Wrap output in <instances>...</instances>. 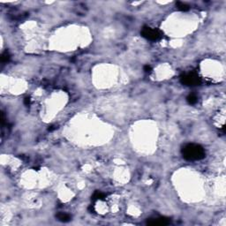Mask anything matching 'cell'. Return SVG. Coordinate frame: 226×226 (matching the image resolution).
Segmentation results:
<instances>
[{
    "instance_id": "obj_2",
    "label": "cell",
    "mask_w": 226,
    "mask_h": 226,
    "mask_svg": "<svg viewBox=\"0 0 226 226\" xmlns=\"http://www.w3.org/2000/svg\"><path fill=\"white\" fill-rule=\"evenodd\" d=\"M141 36L150 41H157L162 37V34L159 30L155 29V28H148V27H145L142 28Z\"/></svg>"
},
{
    "instance_id": "obj_11",
    "label": "cell",
    "mask_w": 226,
    "mask_h": 226,
    "mask_svg": "<svg viewBox=\"0 0 226 226\" xmlns=\"http://www.w3.org/2000/svg\"><path fill=\"white\" fill-rule=\"evenodd\" d=\"M29 103H30V100L28 99V98H26V99H25V104H29Z\"/></svg>"
},
{
    "instance_id": "obj_9",
    "label": "cell",
    "mask_w": 226,
    "mask_h": 226,
    "mask_svg": "<svg viewBox=\"0 0 226 226\" xmlns=\"http://www.w3.org/2000/svg\"><path fill=\"white\" fill-rule=\"evenodd\" d=\"M10 57H9V54H8L7 51H6V52H4L2 54V57H1V60H2V62H7L8 60H9Z\"/></svg>"
},
{
    "instance_id": "obj_3",
    "label": "cell",
    "mask_w": 226,
    "mask_h": 226,
    "mask_svg": "<svg viewBox=\"0 0 226 226\" xmlns=\"http://www.w3.org/2000/svg\"><path fill=\"white\" fill-rule=\"evenodd\" d=\"M181 82L186 86H196L200 83V79L194 73H190L181 77Z\"/></svg>"
},
{
    "instance_id": "obj_1",
    "label": "cell",
    "mask_w": 226,
    "mask_h": 226,
    "mask_svg": "<svg viewBox=\"0 0 226 226\" xmlns=\"http://www.w3.org/2000/svg\"><path fill=\"white\" fill-rule=\"evenodd\" d=\"M182 155L185 160L198 161L205 157V151L203 148L198 144H187L182 149Z\"/></svg>"
},
{
    "instance_id": "obj_6",
    "label": "cell",
    "mask_w": 226,
    "mask_h": 226,
    "mask_svg": "<svg viewBox=\"0 0 226 226\" xmlns=\"http://www.w3.org/2000/svg\"><path fill=\"white\" fill-rule=\"evenodd\" d=\"M187 102H188L190 104H194V103H197V97L194 95H190L187 96Z\"/></svg>"
},
{
    "instance_id": "obj_8",
    "label": "cell",
    "mask_w": 226,
    "mask_h": 226,
    "mask_svg": "<svg viewBox=\"0 0 226 226\" xmlns=\"http://www.w3.org/2000/svg\"><path fill=\"white\" fill-rule=\"evenodd\" d=\"M103 198H104V194L102 193L101 192H96L93 196L94 200H100V199H103Z\"/></svg>"
},
{
    "instance_id": "obj_7",
    "label": "cell",
    "mask_w": 226,
    "mask_h": 226,
    "mask_svg": "<svg viewBox=\"0 0 226 226\" xmlns=\"http://www.w3.org/2000/svg\"><path fill=\"white\" fill-rule=\"evenodd\" d=\"M58 219H59V220L64 221V222L68 221L70 219V215H67V214H64V213L59 214V215H58Z\"/></svg>"
},
{
    "instance_id": "obj_4",
    "label": "cell",
    "mask_w": 226,
    "mask_h": 226,
    "mask_svg": "<svg viewBox=\"0 0 226 226\" xmlns=\"http://www.w3.org/2000/svg\"><path fill=\"white\" fill-rule=\"evenodd\" d=\"M169 223H170V221L165 218H155L148 222V224L150 225H167Z\"/></svg>"
},
{
    "instance_id": "obj_10",
    "label": "cell",
    "mask_w": 226,
    "mask_h": 226,
    "mask_svg": "<svg viewBox=\"0 0 226 226\" xmlns=\"http://www.w3.org/2000/svg\"><path fill=\"white\" fill-rule=\"evenodd\" d=\"M144 71L146 72V73H148V72L151 71V67L149 66H144Z\"/></svg>"
},
{
    "instance_id": "obj_5",
    "label": "cell",
    "mask_w": 226,
    "mask_h": 226,
    "mask_svg": "<svg viewBox=\"0 0 226 226\" xmlns=\"http://www.w3.org/2000/svg\"><path fill=\"white\" fill-rule=\"evenodd\" d=\"M176 6H177V8L178 10H180V11L182 12H186L189 10V6L186 4H185V3H182V2H177L176 3Z\"/></svg>"
}]
</instances>
